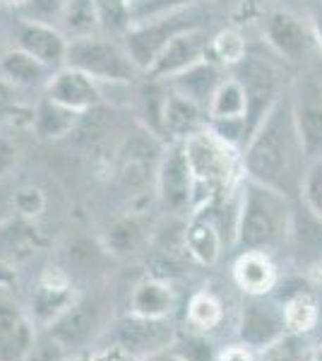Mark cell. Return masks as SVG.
<instances>
[{"instance_id": "d590c367", "label": "cell", "mask_w": 322, "mask_h": 361, "mask_svg": "<svg viewBox=\"0 0 322 361\" xmlns=\"http://www.w3.org/2000/svg\"><path fill=\"white\" fill-rule=\"evenodd\" d=\"M214 51L219 54L221 61L226 63H238L245 56V44L236 32H221L214 39Z\"/></svg>"}, {"instance_id": "484cf974", "label": "cell", "mask_w": 322, "mask_h": 361, "mask_svg": "<svg viewBox=\"0 0 322 361\" xmlns=\"http://www.w3.org/2000/svg\"><path fill=\"white\" fill-rule=\"evenodd\" d=\"M75 126V109L61 106L54 99L44 102L37 111V130L41 137H58L73 130Z\"/></svg>"}, {"instance_id": "d6a6232c", "label": "cell", "mask_w": 322, "mask_h": 361, "mask_svg": "<svg viewBox=\"0 0 322 361\" xmlns=\"http://www.w3.org/2000/svg\"><path fill=\"white\" fill-rule=\"evenodd\" d=\"M303 200L310 212H315L322 219V161H313L303 178Z\"/></svg>"}, {"instance_id": "9c48e42d", "label": "cell", "mask_w": 322, "mask_h": 361, "mask_svg": "<svg viewBox=\"0 0 322 361\" xmlns=\"http://www.w3.org/2000/svg\"><path fill=\"white\" fill-rule=\"evenodd\" d=\"M190 173H192V188L195 185H207L214 190L216 185H224L231 176V157H228L224 145L207 135H192L185 147Z\"/></svg>"}, {"instance_id": "5bb4252c", "label": "cell", "mask_w": 322, "mask_h": 361, "mask_svg": "<svg viewBox=\"0 0 322 361\" xmlns=\"http://www.w3.org/2000/svg\"><path fill=\"white\" fill-rule=\"evenodd\" d=\"M161 200L171 209H183L192 200V173L185 149H173L159 169Z\"/></svg>"}, {"instance_id": "d4e9b609", "label": "cell", "mask_w": 322, "mask_h": 361, "mask_svg": "<svg viewBox=\"0 0 322 361\" xmlns=\"http://www.w3.org/2000/svg\"><path fill=\"white\" fill-rule=\"evenodd\" d=\"M282 306H284L286 330H289V333L306 335L318 325V304H315L313 294L306 292V289L289 296Z\"/></svg>"}, {"instance_id": "ab89813d", "label": "cell", "mask_w": 322, "mask_h": 361, "mask_svg": "<svg viewBox=\"0 0 322 361\" xmlns=\"http://www.w3.org/2000/svg\"><path fill=\"white\" fill-rule=\"evenodd\" d=\"M68 258H70V263L78 265V267H89L92 263H94L97 253L87 241H75L73 246H70Z\"/></svg>"}, {"instance_id": "603a6c76", "label": "cell", "mask_w": 322, "mask_h": 361, "mask_svg": "<svg viewBox=\"0 0 322 361\" xmlns=\"http://www.w3.org/2000/svg\"><path fill=\"white\" fill-rule=\"evenodd\" d=\"M178 92L180 97L190 99V102H212L214 97V85H216V70L204 63H195V66L185 68L183 73H178Z\"/></svg>"}, {"instance_id": "4316f807", "label": "cell", "mask_w": 322, "mask_h": 361, "mask_svg": "<svg viewBox=\"0 0 322 361\" xmlns=\"http://www.w3.org/2000/svg\"><path fill=\"white\" fill-rule=\"evenodd\" d=\"M209 111L216 121H228V118H243L245 116V92L241 82H224L216 87L212 97V106Z\"/></svg>"}, {"instance_id": "816d5d0a", "label": "cell", "mask_w": 322, "mask_h": 361, "mask_svg": "<svg viewBox=\"0 0 322 361\" xmlns=\"http://www.w3.org/2000/svg\"><path fill=\"white\" fill-rule=\"evenodd\" d=\"M132 3H137V0H132Z\"/></svg>"}, {"instance_id": "e575fe53", "label": "cell", "mask_w": 322, "mask_h": 361, "mask_svg": "<svg viewBox=\"0 0 322 361\" xmlns=\"http://www.w3.org/2000/svg\"><path fill=\"white\" fill-rule=\"evenodd\" d=\"M68 27L70 29H89L97 22V3L94 0H68Z\"/></svg>"}, {"instance_id": "4dcf8cb0", "label": "cell", "mask_w": 322, "mask_h": 361, "mask_svg": "<svg viewBox=\"0 0 322 361\" xmlns=\"http://www.w3.org/2000/svg\"><path fill=\"white\" fill-rule=\"evenodd\" d=\"M188 320L197 330H214L221 323V306L214 296L209 294H195L188 304Z\"/></svg>"}, {"instance_id": "4fadbf2b", "label": "cell", "mask_w": 322, "mask_h": 361, "mask_svg": "<svg viewBox=\"0 0 322 361\" xmlns=\"http://www.w3.org/2000/svg\"><path fill=\"white\" fill-rule=\"evenodd\" d=\"M204 46H207V37L200 29H190V32L178 34V37H173L171 42L163 46L161 54L156 56V61L149 66L151 75L161 78V75L183 73L185 68L195 66Z\"/></svg>"}, {"instance_id": "8fae6325", "label": "cell", "mask_w": 322, "mask_h": 361, "mask_svg": "<svg viewBox=\"0 0 322 361\" xmlns=\"http://www.w3.org/2000/svg\"><path fill=\"white\" fill-rule=\"evenodd\" d=\"M94 328H97V311L89 304L75 301L73 306H68L61 316L46 325V335L56 345H61L66 352H73V349H80L89 342V337L94 335Z\"/></svg>"}, {"instance_id": "836d02e7", "label": "cell", "mask_w": 322, "mask_h": 361, "mask_svg": "<svg viewBox=\"0 0 322 361\" xmlns=\"http://www.w3.org/2000/svg\"><path fill=\"white\" fill-rule=\"evenodd\" d=\"M192 3V0H137L135 8L130 10V15L135 20H154V17H163V15H171L183 5Z\"/></svg>"}, {"instance_id": "60d3db41", "label": "cell", "mask_w": 322, "mask_h": 361, "mask_svg": "<svg viewBox=\"0 0 322 361\" xmlns=\"http://www.w3.org/2000/svg\"><path fill=\"white\" fill-rule=\"evenodd\" d=\"M68 5V0H29V8L39 17H54Z\"/></svg>"}, {"instance_id": "7bdbcfd3", "label": "cell", "mask_w": 322, "mask_h": 361, "mask_svg": "<svg viewBox=\"0 0 322 361\" xmlns=\"http://www.w3.org/2000/svg\"><path fill=\"white\" fill-rule=\"evenodd\" d=\"M15 157H17V152H15L13 145H10L5 137H0V176L10 171V166L15 164Z\"/></svg>"}, {"instance_id": "e0dca14e", "label": "cell", "mask_w": 322, "mask_h": 361, "mask_svg": "<svg viewBox=\"0 0 322 361\" xmlns=\"http://www.w3.org/2000/svg\"><path fill=\"white\" fill-rule=\"evenodd\" d=\"M17 42L29 56H34L41 63H58L68 54L66 42L56 29L41 25V22L25 20L17 25Z\"/></svg>"}, {"instance_id": "277c9868", "label": "cell", "mask_w": 322, "mask_h": 361, "mask_svg": "<svg viewBox=\"0 0 322 361\" xmlns=\"http://www.w3.org/2000/svg\"><path fill=\"white\" fill-rule=\"evenodd\" d=\"M197 27H200V20L192 13H171L163 17H154L149 25H142L128 34V54H130L135 66L149 68L156 61V56L161 54L163 46L173 37Z\"/></svg>"}, {"instance_id": "83f0119b", "label": "cell", "mask_w": 322, "mask_h": 361, "mask_svg": "<svg viewBox=\"0 0 322 361\" xmlns=\"http://www.w3.org/2000/svg\"><path fill=\"white\" fill-rule=\"evenodd\" d=\"M37 250V234L27 224H13L0 234V253L5 258L25 260Z\"/></svg>"}, {"instance_id": "1f68e13d", "label": "cell", "mask_w": 322, "mask_h": 361, "mask_svg": "<svg viewBox=\"0 0 322 361\" xmlns=\"http://www.w3.org/2000/svg\"><path fill=\"white\" fill-rule=\"evenodd\" d=\"M262 359L260 361H303V352L306 347H301V340L294 333H286L279 337L277 342H272L269 347L260 349Z\"/></svg>"}, {"instance_id": "2e32d148", "label": "cell", "mask_w": 322, "mask_h": 361, "mask_svg": "<svg viewBox=\"0 0 322 361\" xmlns=\"http://www.w3.org/2000/svg\"><path fill=\"white\" fill-rule=\"evenodd\" d=\"M75 294L70 292V284L63 272H56V279L54 275H46L44 282L39 284V289L34 292L32 296V318L34 323H44L49 325L51 320L61 316L68 306L75 304Z\"/></svg>"}, {"instance_id": "7a4b0ae2", "label": "cell", "mask_w": 322, "mask_h": 361, "mask_svg": "<svg viewBox=\"0 0 322 361\" xmlns=\"http://www.w3.org/2000/svg\"><path fill=\"white\" fill-rule=\"evenodd\" d=\"M282 195L284 193L255 183V180L245 188L241 217H238V243L243 250L265 253L286 236L291 219Z\"/></svg>"}, {"instance_id": "c3c4849f", "label": "cell", "mask_w": 322, "mask_h": 361, "mask_svg": "<svg viewBox=\"0 0 322 361\" xmlns=\"http://www.w3.org/2000/svg\"><path fill=\"white\" fill-rule=\"evenodd\" d=\"M63 361H87V359H78V357H66Z\"/></svg>"}, {"instance_id": "f6af8a7d", "label": "cell", "mask_w": 322, "mask_h": 361, "mask_svg": "<svg viewBox=\"0 0 322 361\" xmlns=\"http://www.w3.org/2000/svg\"><path fill=\"white\" fill-rule=\"evenodd\" d=\"M303 361H322V342L320 345H310L303 352Z\"/></svg>"}, {"instance_id": "681fc988", "label": "cell", "mask_w": 322, "mask_h": 361, "mask_svg": "<svg viewBox=\"0 0 322 361\" xmlns=\"http://www.w3.org/2000/svg\"><path fill=\"white\" fill-rule=\"evenodd\" d=\"M5 3H10V5H15V3H22V0H5Z\"/></svg>"}, {"instance_id": "f546056e", "label": "cell", "mask_w": 322, "mask_h": 361, "mask_svg": "<svg viewBox=\"0 0 322 361\" xmlns=\"http://www.w3.org/2000/svg\"><path fill=\"white\" fill-rule=\"evenodd\" d=\"M197 123V106L190 99L175 94L166 99L163 106V128H168L171 133H185Z\"/></svg>"}, {"instance_id": "74e56055", "label": "cell", "mask_w": 322, "mask_h": 361, "mask_svg": "<svg viewBox=\"0 0 322 361\" xmlns=\"http://www.w3.org/2000/svg\"><path fill=\"white\" fill-rule=\"evenodd\" d=\"M185 361H212V345L204 337L190 335L180 347H173Z\"/></svg>"}, {"instance_id": "ac0fdd59", "label": "cell", "mask_w": 322, "mask_h": 361, "mask_svg": "<svg viewBox=\"0 0 322 361\" xmlns=\"http://www.w3.org/2000/svg\"><path fill=\"white\" fill-rule=\"evenodd\" d=\"M49 97L68 109H89L99 102V92L89 75L75 68L56 75L54 82L49 85Z\"/></svg>"}, {"instance_id": "7c38bea8", "label": "cell", "mask_w": 322, "mask_h": 361, "mask_svg": "<svg viewBox=\"0 0 322 361\" xmlns=\"http://www.w3.org/2000/svg\"><path fill=\"white\" fill-rule=\"evenodd\" d=\"M267 39L277 49V54L289 61H303L308 56V29L296 15L286 13V10H274L267 17Z\"/></svg>"}, {"instance_id": "9a60e30c", "label": "cell", "mask_w": 322, "mask_h": 361, "mask_svg": "<svg viewBox=\"0 0 322 361\" xmlns=\"http://www.w3.org/2000/svg\"><path fill=\"white\" fill-rule=\"evenodd\" d=\"M156 145L147 137H132L120 149V164H118V178L125 188H144L151 178L154 169Z\"/></svg>"}, {"instance_id": "52a82bcc", "label": "cell", "mask_w": 322, "mask_h": 361, "mask_svg": "<svg viewBox=\"0 0 322 361\" xmlns=\"http://www.w3.org/2000/svg\"><path fill=\"white\" fill-rule=\"evenodd\" d=\"M294 123L301 152L313 161H322V85L315 80H306L298 87Z\"/></svg>"}, {"instance_id": "bcb514c9", "label": "cell", "mask_w": 322, "mask_h": 361, "mask_svg": "<svg viewBox=\"0 0 322 361\" xmlns=\"http://www.w3.org/2000/svg\"><path fill=\"white\" fill-rule=\"evenodd\" d=\"M315 27H318V39H320V46H322V10L315 17Z\"/></svg>"}, {"instance_id": "d6986e66", "label": "cell", "mask_w": 322, "mask_h": 361, "mask_svg": "<svg viewBox=\"0 0 322 361\" xmlns=\"http://www.w3.org/2000/svg\"><path fill=\"white\" fill-rule=\"evenodd\" d=\"M233 277L245 294L262 296L277 282V270L262 250H245L233 265Z\"/></svg>"}, {"instance_id": "8d00e7d4", "label": "cell", "mask_w": 322, "mask_h": 361, "mask_svg": "<svg viewBox=\"0 0 322 361\" xmlns=\"http://www.w3.org/2000/svg\"><path fill=\"white\" fill-rule=\"evenodd\" d=\"M44 205H46V197L34 185H25V188H20L15 193V207L25 217H37V214L44 212Z\"/></svg>"}, {"instance_id": "b9f144b4", "label": "cell", "mask_w": 322, "mask_h": 361, "mask_svg": "<svg viewBox=\"0 0 322 361\" xmlns=\"http://www.w3.org/2000/svg\"><path fill=\"white\" fill-rule=\"evenodd\" d=\"M216 361H255V357H253V349L250 347L236 345V347H226Z\"/></svg>"}, {"instance_id": "cb8c5ba5", "label": "cell", "mask_w": 322, "mask_h": 361, "mask_svg": "<svg viewBox=\"0 0 322 361\" xmlns=\"http://www.w3.org/2000/svg\"><path fill=\"white\" fill-rule=\"evenodd\" d=\"M0 75L17 87H32L44 78V66L27 51H13L0 58Z\"/></svg>"}, {"instance_id": "6da1fadb", "label": "cell", "mask_w": 322, "mask_h": 361, "mask_svg": "<svg viewBox=\"0 0 322 361\" xmlns=\"http://www.w3.org/2000/svg\"><path fill=\"white\" fill-rule=\"evenodd\" d=\"M294 137H298L294 104L286 99H277L272 111L255 130L248 152H245V169L255 183L279 190V193L286 188L291 176Z\"/></svg>"}, {"instance_id": "f907efd6", "label": "cell", "mask_w": 322, "mask_h": 361, "mask_svg": "<svg viewBox=\"0 0 322 361\" xmlns=\"http://www.w3.org/2000/svg\"><path fill=\"white\" fill-rule=\"evenodd\" d=\"M120 3H125V0H120Z\"/></svg>"}, {"instance_id": "ba28073f", "label": "cell", "mask_w": 322, "mask_h": 361, "mask_svg": "<svg viewBox=\"0 0 322 361\" xmlns=\"http://www.w3.org/2000/svg\"><path fill=\"white\" fill-rule=\"evenodd\" d=\"M286 333L289 330H286L284 306L274 304V301L255 299L243 308L241 323H238L241 345L250 349H265Z\"/></svg>"}, {"instance_id": "7402d4cb", "label": "cell", "mask_w": 322, "mask_h": 361, "mask_svg": "<svg viewBox=\"0 0 322 361\" xmlns=\"http://www.w3.org/2000/svg\"><path fill=\"white\" fill-rule=\"evenodd\" d=\"M185 250L202 265H214L221 253V236L207 219H195L185 229Z\"/></svg>"}, {"instance_id": "5b68a950", "label": "cell", "mask_w": 322, "mask_h": 361, "mask_svg": "<svg viewBox=\"0 0 322 361\" xmlns=\"http://www.w3.org/2000/svg\"><path fill=\"white\" fill-rule=\"evenodd\" d=\"M109 337L111 342H118L140 359H144L149 354L171 349L175 342V330L168 318H147L130 313L111 328Z\"/></svg>"}, {"instance_id": "30bf717a", "label": "cell", "mask_w": 322, "mask_h": 361, "mask_svg": "<svg viewBox=\"0 0 322 361\" xmlns=\"http://www.w3.org/2000/svg\"><path fill=\"white\" fill-rule=\"evenodd\" d=\"M32 313L10 299H0V361H27L37 345Z\"/></svg>"}, {"instance_id": "ee69618b", "label": "cell", "mask_w": 322, "mask_h": 361, "mask_svg": "<svg viewBox=\"0 0 322 361\" xmlns=\"http://www.w3.org/2000/svg\"><path fill=\"white\" fill-rule=\"evenodd\" d=\"M140 361H185L180 357L175 349H163V352H156V354H149V357L140 359Z\"/></svg>"}, {"instance_id": "7dc6e473", "label": "cell", "mask_w": 322, "mask_h": 361, "mask_svg": "<svg viewBox=\"0 0 322 361\" xmlns=\"http://www.w3.org/2000/svg\"><path fill=\"white\" fill-rule=\"evenodd\" d=\"M214 3H219V5H236L238 0H214Z\"/></svg>"}, {"instance_id": "8992f818", "label": "cell", "mask_w": 322, "mask_h": 361, "mask_svg": "<svg viewBox=\"0 0 322 361\" xmlns=\"http://www.w3.org/2000/svg\"><path fill=\"white\" fill-rule=\"evenodd\" d=\"M241 87L245 92V135H253L265 116L277 104V75L265 61L248 58L241 68Z\"/></svg>"}, {"instance_id": "3957f363", "label": "cell", "mask_w": 322, "mask_h": 361, "mask_svg": "<svg viewBox=\"0 0 322 361\" xmlns=\"http://www.w3.org/2000/svg\"><path fill=\"white\" fill-rule=\"evenodd\" d=\"M68 58L75 70H82L89 78L125 82L135 73L130 54H123L116 44L101 39H80L68 49Z\"/></svg>"}, {"instance_id": "44dd1931", "label": "cell", "mask_w": 322, "mask_h": 361, "mask_svg": "<svg viewBox=\"0 0 322 361\" xmlns=\"http://www.w3.org/2000/svg\"><path fill=\"white\" fill-rule=\"evenodd\" d=\"M173 311V292L168 282L147 277L135 284L130 296V313L147 318H168Z\"/></svg>"}, {"instance_id": "f1b7e54d", "label": "cell", "mask_w": 322, "mask_h": 361, "mask_svg": "<svg viewBox=\"0 0 322 361\" xmlns=\"http://www.w3.org/2000/svg\"><path fill=\"white\" fill-rule=\"evenodd\" d=\"M144 231L140 226L137 219L125 217L120 222H116L106 234V248L116 255H128L142 243Z\"/></svg>"}, {"instance_id": "ffe728a7", "label": "cell", "mask_w": 322, "mask_h": 361, "mask_svg": "<svg viewBox=\"0 0 322 361\" xmlns=\"http://www.w3.org/2000/svg\"><path fill=\"white\" fill-rule=\"evenodd\" d=\"M294 246L306 263L313 267L322 265V219L310 209H296L289 224Z\"/></svg>"}, {"instance_id": "f35d334b", "label": "cell", "mask_w": 322, "mask_h": 361, "mask_svg": "<svg viewBox=\"0 0 322 361\" xmlns=\"http://www.w3.org/2000/svg\"><path fill=\"white\" fill-rule=\"evenodd\" d=\"M87 361H140V357L132 354L130 349L118 345V342H106V345L97 347Z\"/></svg>"}]
</instances>
